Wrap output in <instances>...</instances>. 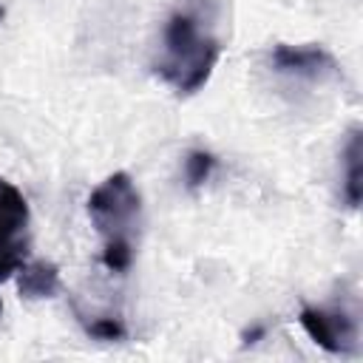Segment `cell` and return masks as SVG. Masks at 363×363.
Wrapping results in <instances>:
<instances>
[{"label": "cell", "instance_id": "5", "mask_svg": "<svg viewBox=\"0 0 363 363\" xmlns=\"http://www.w3.org/2000/svg\"><path fill=\"white\" fill-rule=\"evenodd\" d=\"M269 62L278 74L306 79V82H323L329 77H337V60L320 48V45H289L278 43L269 54Z\"/></svg>", "mask_w": 363, "mask_h": 363}, {"label": "cell", "instance_id": "8", "mask_svg": "<svg viewBox=\"0 0 363 363\" xmlns=\"http://www.w3.org/2000/svg\"><path fill=\"white\" fill-rule=\"evenodd\" d=\"M216 170V156L210 150H190L184 156V182L190 190L201 187Z\"/></svg>", "mask_w": 363, "mask_h": 363}, {"label": "cell", "instance_id": "4", "mask_svg": "<svg viewBox=\"0 0 363 363\" xmlns=\"http://www.w3.org/2000/svg\"><path fill=\"white\" fill-rule=\"evenodd\" d=\"M298 323L329 354L357 352V320L340 306H303Z\"/></svg>", "mask_w": 363, "mask_h": 363}, {"label": "cell", "instance_id": "3", "mask_svg": "<svg viewBox=\"0 0 363 363\" xmlns=\"http://www.w3.org/2000/svg\"><path fill=\"white\" fill-rule=\"evenodd\" d=\"M28 224L31 210L26 196L0 176V284L14 278L28 261Z\"/></svg>", "mask_w": 363, "mask_h": 363}, {"label": "cell", "instance_id": "7", "mask_svg": "<svg viewBox=\"0 0 363 363\" xmlns=\"http://www.w3.org/2000/svg\"><path fill=\"white\" fill-rule=\"evenodd\" d=\"M360 159H363L360 128H354V130L349 133V142H346V150H343V199H346V204H349L352 210L360 204V196H363Z\"/></svg>", "mask_w": 363, "mask_h": 363}, {"label": "cell", "instance_id": "10", "mask_svg": "<svg viewBox=\"0 0 363 363\" xmlns=\"http://www.w3.org/2000/svg\"><path fill=\"white\" fill-rule=\"evenodd\" d=\"M258 337H264V326H252L250 332H244V343H255Z\"/></svg>", "mask_w": 363, "mask_h": 363}, {"label": "cell", "instance_id": "9", "mask_svg": "<svg viewBox=\"0 0 363 363\" xmlns=\"http://www.w3.org/2000/svg\"><path fill=\"white\" fill-rule=\"evenodd\" d=\"M79 320L85 323V332L91 337H96V340H122L128 335L122 318H91V320L79 318Z\"/></svg>", "mask_w": 363, "mask_h": 363}, {"label": "cell", "instance_id": "2", "mask_svg": "<svg viewBox=\"0 0 363 363\" xmlns=\"http://www.w3.org/2000/svg\"><path fill=\"white\" fill-rule=\"evenodd\" d=\"M88 216L102 238V267L125 275L133 264L142 224V196L125 170L111 173L88 196Z\"/></svg>", "mask_w": 363, "mask_h": 363}, {"label": "cell", "instance_id": "1", "mask_svg": "<svg viewBox=\"0 0 363 363\" xmlns=\"http://www.w3.org/2000/svg\"><path fill=\"white\" fill-rule=\"evenodd\" d=\"M221 20V0H179L164 20L153 74L179 96H190L207 85L224 51Z\"/></svg>", "mask_w": 363, "mask_h": 363}, {"label": "cell", "instance_id": "6", "mask_svg": "<svg viewBox=\"0 0 363 363\" xmlns=\"http://www.w3.org/2000/svg\"><path fill=\"white\" fill-rule=\"evenodd\" d=\"M17 289L23 298L28 301H40V298H51L60 289V269L51 261H34V264H23L17 269Z\"/></svg>", "mask_w": 363, "mask_h": 363}]
</instances>
